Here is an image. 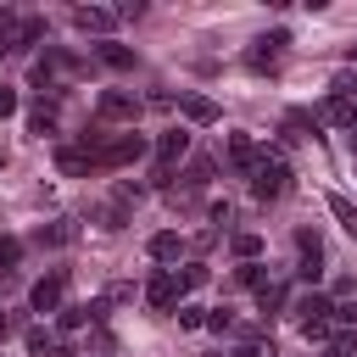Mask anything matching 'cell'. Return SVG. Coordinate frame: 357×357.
<instances>
[{
    "instance_id": "obj_1",
    "label": "cell",
    "mask_w": 357,
    "mask_h": 357,
    "mask_svg": "<svg viewBox=\"0 0 357 357\" xmlns=\"http://www.w3.org/2000/svg\"><path fill=\"white\" fill-rule=\"evenodd\" d=\"M134 156H145V134H134V128H128V134H112V139H100V145L89 151L95 167H128Z\"/></svg>"
},
{
    "instance_id": "obj_2",
    "label": "cell",
    "mask_w": 357,
    "mask_h": 357,
    "mask_svg": "<svg viewBox=\"0 0 357 357\" xmlns=\"http://www.w3.org/2000/svg\"><path fill=\"white\" fill-rule=\"evenodd\" d=\"M284 190H290V167H284L279 156H268V151H262V156H257V167H251V195H257V201H279Z\"/></svg>"
},
{
    "instance_id": "obj_3",
    "label": "cell",
    "mask_w": 357,
    "mask_h": 357,
    "mask_svg": "<svg viewBox=\"0 0 357 357\" xmlns=\"http://www.w3.org/2000/svg\"><path fill=\"white\" fill-rule=\"evenodd\" d=\"M184 151H190V134H184V128H167V134L156 139V162H162V167H156V184L173 178V162H178Z\"/></svg>"
},
{
    "instance_id": "obj_4",
    "label": "cell",
    "mask_w": 357,
    "mask_h": 357,
    "mask_svg": "<svg viewBox=\"0 0 357 357\" xmlns=\"http://www.w3.org/2000/svg\"><path fill=\"white\" fill-rule=\"evenodd\" d=\"M329 312H335V301H329L324 290H307V296L290 307V318H296L301 329H312V324H329Z\"/></svg>"
},
{
    "instance_id": "obj_5",
    "label": "cell",
    "mask_w": 357,
    "mask_h": 357,
    "mask_svg": "<svg viewBox=\"0 0 357 357\" xmlns=\"http://www.w3.org/2000/svg\"><path fill=\"white\" fill-rule=\"evenodd\" d=\"M95 112H100V117H106V123H134V117H139V100H134V95H128V89H106V95H100V106H95Z\"/></svg>"
},
{
    "instance_id": "obj_6",
    "label": "cell",
    "mask_w": 357,
    "mask_h": 357,
    "mask_svg": "<svg viewBox=\"0 0 357 357\" xmlns=\"http://www.w3.org/2000/svg\"><path fill=\"white\" fill-rule=\"evenodd\" d=\"M178 296H184V284H178V273H156V279L145 284V301H151L156 312H167V307H178Z\"/></svg>"
},
{
    "instance_id": "obj_7",
    "label": "cell",
    "mask_w": 357,
    "mask_h": 357,
    "mask_svg": "<svg viewBox=\"0 0 357 357\" xmlns=\"http://www.w3.org/2000/svg\"><path fill=\"white\" fill-rule=\"evenodd\" d=\"M73 28H78V33H112V28H117V11H106V6H78V11H73Z\"/></svg>"
},
{
    "instance_id": "obj_8",
    "label": "cell",
    "mask_w": 357,
    "mask_h": 357,
    "mask_svg": "<svg viewBox=\"0 0 357 357\" xmlns=\"http://www.w3.org/2000/svg\"><path fill=\"white\" fill-rule=\"evenodd\" d=\"M61 290H67V273H50V279H39L33 284V312H61Z\"/></svg>"
},
{
    "instance_id": "obj_9",
    "label": "cell",
    "mask_w": 357,
    "mask_h": 357,
    "mask_svg": "<svg viewBox=\"0 0 357 357\" xmlns=\"http://www.w3.org/2000/svg\"><path fill=\"white\" fill-rule=\"evenodd\" d=\"M296 251H301V279H318V262H324V240L312 229L296 234Z\"/></svg>"
},
{
    "instance_id": "obj_10",
    "label": "cell",
    "mask_w": 357,
    "mask_h": 357,
    "mask_svg": "<svg viewBox=\"0 0 357 357\" xmlns=\"http://www.w3.org/2000/svg\"><path fill=\"white\" fill-rule=\"evenodd\" d=\"M22 346H28V357H67V346H61L50 329H39V324L22 335Z\"/></svg>"
},
{
    "instance_id": "obj_11",
    "label": "cell",
    "mask_w": 357,
    "mask_h": 357,
    "mask_svg": "<svg viewBox=\"0 0 357 357\" xmlns=\"http://www.w3.org/2000/svg\"><path fill=\"white\" fill-rule=\"evenodd\" d=\"M257 156H262V151H257V139H251V134H229V162H234L240 173H251V167H257Z\"/></svg>"
},
{
    "instance_id": "obj_12",
    "label": "cell",
    "mask_w": 357,
    "mask_h": 357,
    "mask_svg": "<svg viewBox=\"0 0 357 357\" xmlns=\"http://www.w3.org/2000/svg\"><path fill=\"white\" fill-rule=\"evenodd\" d=\"M145 251H151V262H178V257H184V240H178L173 229H162V234H151Z\"/></svg>"
},
{
    "instance_id": "obj_13",
    "label": "cell",
    "mask_w": 357,
    "mask_h": 357,
    "mask_svg": "<svg viewBox=\"0 0 357 357\" xmlns=\"http://www.w3.org/2000/svg\"><path fill=\"white\" fill-rule=\"evenodd\" d=\"M178 112H184L190 123H201V128H206V123H218V100H206V95H184V100H178Z\"/></svg>"
},
{
    "instance_id": "obj_14",
    "label": "cell",
    "mask_w": 357,
    "mask_h": 357,
    "mask_svg": "<svg viewBox=\"0 0 357 357\" xmlns=\"http://www.w3.org/2000/svg\"><path fill=\"white\" fill-rule=\"evenodd\" d=\"M56 167H61V173H73V178H78V173H89V167H95V162H89V151H84V145H61V151H56Z\"/></svg>"
},
{
    "instance_id": "obj_15",
    "label": "cell",
    "mask_w": 357,
    "mask_h": 357,
    "mask_svg": "<svg viewBox=\"0 0 357 357\" xmlns=\"http://www.w3.org/2000/svg\"><path fill=\"white\" fill-rule=\"evenodd\" d=\"M351 112H357V100H335V95H329V100H324V112H318V123L346 128V123H351Z\"/></svg>"
},
{
    "instance_id": "obj_16",
    "label": "cell",
    "mask_w": 357,
    "mask_h": 357,
    "mask_svg": "<svg viewBox=\"0 0 357 357\" xmlns=\"http://www.w3.org/2000/svg\"><path fill=\"white\" fill-rule=\"evenodd\" d=\"M28 134H56V100H39L28 112Z\"/></svg>"
},
{
    "instance_id": "obj_17",
    "label": "cell",
    "mask_w": 357,
    "mask_h": 357,
    "mask_svg": "<svg viewBox=\"0 0 357 357\" xmlns=\"http://www.w3.org/2000/svg\"><path fill=\"white\" fill-rule=\"evenodd\" d=\"M329 212H335V223H340V229L357 240V206H351L346 195H329Z\"/></svg>"
},
{
    "instance_id": "obj_18",
    "label": "cell",
    "mask_w": 357,
    "mask_h": 357,
    "mask_svg": "<svg viewBox=\"0 0 357 357\" xmlns=\"http://www.w3.org/2000/svg\"><path fill=\"white\" fill-rule=\"evenodd\" d=\"M100 61H106V67H117V73H128V67H134V50H128V45H112V39H106V45H100Z\"/></svg>"
},
{
    "instance_id": "obj_19",
    "label": "cell",
    "mask_w": 357,
    "mask_h": 357,
    "mask_svg": "<svg viewBox=\"0 0 357 357\" xmlns=\"http://www.w3.org/2000/svg\"><path fill=\"white\" fill-rule=\"evenodd\" d=\"M257 307H262V318H273V312L284 307V284H262V290H257Z\"/></svg>"
},
{
    "instance_id": "obj_20",
    "label": "cell",
    "mask_w": 357,
    "mask_h": 357,
    "mask_svg": "<svg viewBox=\"0 0 357 357\" xmlns=\"http://www.w3.org/2000/svg\"><path fill=\"white\" fill-rule=\"evenodd\" d=\"M17 262H22V240L17 234H0V273H11Z\"/></svg>"
},
{
    "instance_id": "obj_21",
    "label": "cell",
    "mask_w": 357,
    "mask_h": 357,
    "mask_svg": "<svg viewBox=\"0 0 357 357\" xmlns=\"http://www.w3.org/2000/svg\"><path fill=\"white\" fill-rule=\"evenodd\" d=\"M229 245H234V257H240V262H257V251H262V234H234Z\"/></svg>"
},
{
    "instance_id": "obj_22",
    "label": "cell",
    "mask_w": 357,
    "mask_h": 357,
    "mask_svg": "<svg viewBox=\"0 0 357 357\" xmlns=\"http://www.w3.org/2000/svg\"><path fill=\"white\" fill-rule=\"evenodd\" d=\"M234 279H240V284H251V290H262V284H268L262 262H240V268H234Z\"/></svg>"
},
{
    "instance_id": "obj_23",
    "label": "cell",
    "mask_w": 357,
    "mask_h": 357,
    "mask_svg": "<svg viewBox=\"0 0 357 357\" xmlns=\"http://www.w3.org/2000/svg\"><path fill=\"white\" fill-rule=\"evenodd\" d=\"M201 329H212V335H234V318H229V307H212Z\"/></svg>"
},
{
    "instance_id": "obj_24",
    "label": "cell",
    "mask_w": 357,
    "mask_h": 357,
    "mask_svg": "<svg viewBox=\"0 0 357 357\" xmlns=\"http://www.w3.org/2000/svg\"><path fill=\"white\" fill-rule=\"evenodd\" d=\"M73 240V223H50V229H39V245H67Z\"/></svg>"
},
{
    "instance_id": "obj_25",
    "label": "cell",
    "mask_w": 357,
    "mask_h": 357,
    "mask_svg": "<svg viewBox=\"0 0 357 357\" xmlns=\"http://www.w3.org/2000/svg\"><path fill=\"white\" fill-rule=\"evenodd\" d=\"M178 284H184V290H201V284H206V262H184Z\"/></svg>"
},
{
    "instance_id": "obj_26",
    "label": "cell",
    "mask_w": 357,
    "mask_h": 357,
    "mask_svg": "<svg viewBox=\"0 0 357 357\" xmlns=\"http://www.w3.org/2000/svg\"><path fill=\"white\" fill-rule=\"evenodd\" d=\"M178 324H184V329H201V324H206V307H178Z\"/></svg>"
},
{
    "instance_id": "obj_27",
    "label": "cell",
    "mask_w": 357,
    "mask_h": 357,
    "mask_svg": "<svg viewBox=\"0 0 357 357\" xmlns=\"http://www.w3.org/2000/svg\"><path fill=\"white\" fill-rule=\"evenodd\" d=\"M11 112H17V89H6V84H0V117H11Z\"/></svg>"
},
{
    "instance_id": "obj_28",
    "label": "cell",
    "mask_w": 357,
    "mask_h": 357,
    "mask_svg": "<svg viewBox=\"0 0 357 357\" xmlns=\"http://www.w3.org/2000/svg\"><path fill=\"white\" fill-rule=\"evenodd\" d=\"M234 357H279V351H273V346H240Z\"/></svg>"
},
{
    "instance_id": "obj_29",
    "label": "cell",
    "mask_w": 357,
    "mask_h": 357,
    "mask_svg": "<svg viewBox=\"0 0 357 357\" xmlns=\"http://www.w3.org/2000/svg\"><path fill=\"white\" fill-rule=\"evenodd\" d=\"M318 357H346V346H340V340H329V346H324Z\"/></svg>"
},
{
    "instance_id": "obj_30",
    "label": "cell",
    "mask_w": 357,
    "mask_h": 357,
    "mask_svg": "<svg viewBox=\"0 0 357 357\" xmlns=\"http://www.w3.org/2000/svg\"><path fill=\"white\" fill-rule=\"evenodd\" d=\"M340 318H346V324H351V329H357V301H351V307H346V312H340Z\"/></svg>"
},
{
    "instance_id": "obj_31",
    "label": "cell",
    "mask_w": 357,
    "mask_h": 357,
    "mask_svg": "<svg viewBox=\"0 0 357 357\" xmlns=\"http://www.w3.org/2000/svg\"><path fill=\"white\" fill-rule=\"evenodd\" d=\"M0 340H6V318H0Z\"/></svg>"
},
{
    "instance_id": "obj_32",
    "label": "cell",
    "mask_w": 357,
    "mask_h": 357,
    "mask_svg": "<svg viewBox=\"0 0 357 357\" xmlns=\"http://www.w3.org/2000/svg\"><path fill=\"white\" fill-rule=\"evenodd\" d=\"M346 56H351V61H357V45H351V50H346Z\"/></svg>"
}]
</instances>
